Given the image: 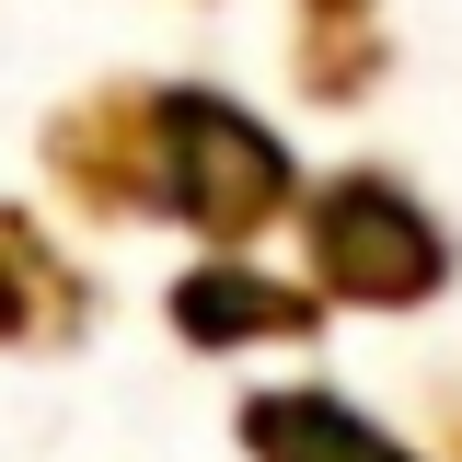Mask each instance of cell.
I'll return each mask as SVG.
<instances>
[{"label": "cell", "instance_id": "obj_1", "mask_svg": "<svg viewBox=\"0 0 462 462\" xmlns=\"http://www.w3.org/2000/svg\"><path fill=\"white\" fill-rule=\"evenodd\" d=\"M324 254H336V278L370 289V300H416V289L439 278V231L416 220L393 185H336V197H324Z\"/></svg>", "mask_w": 462, "mask_h": 462}, {"label": "cell", "instance_id": "obj_2", "mask_svg": "<svg viewBox=\"0 0 462 462\" xmlns=\"http://www.w3.org/2000/svg\"><path fill=\"white\" fill-rule=\"evenodd\" d=\"M254 451H266V462H404L382 428H358L346 404H312V393L254 404Z\"/></svg>", "mask_w": 462, "mask_h": 462}]
</instances>
